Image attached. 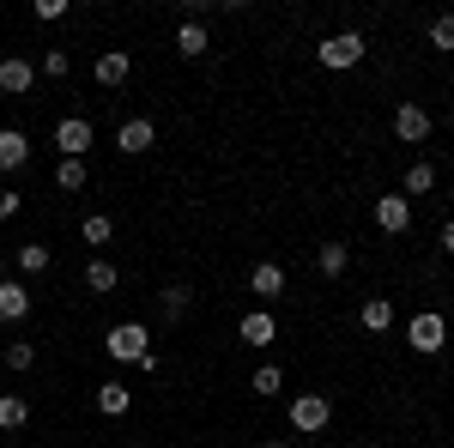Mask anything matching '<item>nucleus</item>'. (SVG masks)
Listing matches in <instances>:
<instances>
[{"instance_id": "nucleus-1", "label": "nucleus", "mask_w": 454, "mask_h": 448, "mask_svg": "<svg viewBox=\"0 0 454 448\" xmlns=\"http://www.w3.org/2000/svg\"><path fill=\"white\" fill-rule=\"evenodd\" d=\"M104 351L115 364H145L152 358V334H145V321H115L104 334Z\"/></svg>"}, {"instance_id": "nucleus-2", "label": "nucleus", "mask_w": 454, "mask_h": 448, "mask_svg": "<svg viewBox=\"0 0 454 448\" xmlns=\"http://www.w3.org/2000/svg\"><path fill=\"white\" fill-rule=\"evenodd\" d=\"M370 55V43H364V31H333V36H321V49H315V61L327 73H346V67H357Z\"/></svg>"}, {"instance_id": "nucleus-3", "label": "nucleus", "mask_w": 454, "mask_h": 448, "mask_svg": "<svg viewBox=\"0 0 454 448\" xmlns=\"http://www.w3.org/2000/svg\"><path fill=\"white\" fill-rule=\"evenodd\" d=\"M327 418H333V400L327 394H291V430L297 436H321Z\"/></svg>"}, {"instance_id": "nucleus-4", "label": "nucleus", "mask_w": 454, "mask_h": 448, "mask_svg": "<svg viewBox=\"0 0 454 448\" xmlns=\"http://www.w3.org/2000/svg\"><path fill=\"white\" fill-rule=\"evenodd\" d=\"M406 345H412V351H424V358H436V351L449 345V321H442L436 310L412 315V321H406Z\"/></svg>"}, {"instance_id": "nucleus-5", "label": "nucleus", "mask_w": 454, "mask_h": 448, "mask_svg": "<svg viewBox=\"0 0 454 448\" xmlns=\"http://www.w3.org/2000/svg\"><path fill=\"white\" fill-rule=\"evenodd\" d=\"M98 145V128L85 122V115H67V122H55V152L61 158H85Z\"/></svg>"}, {"instance_id": "nucleus-6", "label": "nucleus", "mask_w": 454, "mask_h": 448, "mask_svg": "<svg viewBox=\"0 0 454 448\" xmlns=\"http://www.w3.org/2000/svg\"><path fill=\"white\" fill-rule=\"evenodd\" d=\"M430 134H436V122H430L424 104H400L394 109V139H400V145H424Z\"/></svg>"}, {"instance_id": "nucleus-7", "label": "nucleus", "mask_w": 454, "mask_h": 448, "mask_svg": "<svg viewBox=\"0 0 454 448\" xmlns=\"http://www.w3.org/2000/svg\"><path fill=\"white\" fill-rule=\"evenodd\" d=\"M370 218L382 224L387 237H400V231H412V200H406V194H376Z\"/></svg>"}, {"instance_id": "nucleus-8", "label": "nucleus", "mask_w": 454, "mask_h": 448, "mask_svg": "<svg viewBox=\"0 0 454 448\" xmlns=\"http://www.w3.org/2000/svg\"><path fill=\"white\" fill-rule=\"evenodd\" d=\"M158 145V128L145 122V115H128L121 128H115V152H128V158H140V152H152Z\"/></svg>"}, {"instance_id": "nucleus-9", "label": "nucleus", "mask_w": 454, "mask_h": 448, "mask_svg": "<svg viewBox=\"0 0 454 448\" xmlns=\"http://www.w3.org/2000/svg\"><path fill=\"white\" fill-rule=\"evenodd\" d=\"M31 85H36V67L25 55H6V61H0V91H6V98H25Z\"/></svg>"}, {"instance_id": "nucleus-10", "label": "nucleus", "mask_w": 454, "mask_h": 448, "mask_svg": "<svg viewBox=\"0 0 454 448\" xmlns=\"http://www.w3.org/2000/svg\"><path fill=\"white\" fill-rule=\"evenodd\" d=\"M248 291H254L261 303H279V297H285V267H279V261H261V267L248 273Z\"/></svg>"}, {"instance_id": "nucleus-11", "label": "nucleus", "mask_w": 454, "mask_h": 448, "mask_svg": "<svg viewBox=\"0 0 454 448\" xmlns=\"http://www.w3.org/2000/svg\"><path fill=\"white\" fill-rule=\"evenodd\" d=\"M31 164V139L19 128H0V170H25Z\"/></svg>"}, {"instance_id": "nucleus-12", "label": "nucleus", "mask_w": 454, "mask_h": 448, "mask_svg": "<svg viewBox=\"0 0 454 448\" xmlns=\"http://www.w3.org/2000/svg\"><path fill=\"white\" fill-rule=\"evenodd\" d=\"M31 315V291L19 279H0V321H25Z\"/></svg>"}, {"instance_id": "nucleus-13", "label": "nucleus", "mask_w": 454, "mask_h": 448, "mask_svg": "<svg viewBox=\"0 0 454 448\" xmlns=\"http://www.w3.org/2000/svg\"><path fill=\"white\" fill-rule=\"evenodd\" d=\"M128 406H134V388L128 381H104L98 388V413L104 418H128Z\"/></svg>"}, {"instance_id": "nucleus-14", "label": "nucleus", "mask_w": 454, "mask_h": 448, "mask_svg": "<svg viewBox=\"0 0 454 448\" xmlns=\"http://www.w3.org/2000/svg\"><path fill=\"white\" fill-rule=\"evenodd\" d=\"M128 73H134L128 49H104L98 55V85H128Z\"/></svg>"}, {"instance_id": "nucleus-15", "label": "nucleus", "mask_w": 454, "mask_h": 448, "mask_svg": "<svg viewBox=\"0 0 454 448\" xmlns=\"http://www.w3.org/2000/svg\"><path fill=\"white\" fill-rule=\"evenodd\" d=\"M273 340H279V321H273L267 310L243 315V345H254V351H261V345H273Z\"/></svg>"}, {"instance_id": "nucleus-16", "label": "nucleus", "mask_w": 454, "mask_h": 448, "mask_svg": "<svg viewBox=\"0 0 454 448\" xmlns=\"http://www.w3.org/2000/svg\"><path fill=\"white\" fill-rule=\"evenodd\" d=\"M176 49H182L188 61H200V55L212 49V43H207V25H200V19H182V25H176Z\"/></svg>"}, {"instance_id": "nucleus-17", "label": "nucleus", "mask_w": 454, "mask_h": 448, "mask_svg": "<svg viewBox=\"0 0 454 448\" xmlns=\"http://www.w3.org/2000/svg\"><path fill=\"white\" fill-rule=\"evenodd\" d=\"M357 321H364L370 334H387V327H394V297H364Z\"/></svg>"}, {"instance_id": "nucleus-18", "label": "nucleus", "mask_w": 454, "mask_h": 448, "mask_svg": "<svg viewBox=\"0 0 454 448\" xmlns=\"http://www.w3.org/2000/svg\"><path fill=\"white\" fill-rule=\"evenodd\" d=\"M315 267H321V279H340L351 267V248L346 242H321V248H315Z\"/></svg>"}, {"instance_id": "nucleus-19", "label": "nucleus", "mask_w": 454, "mask_h": 448, "mask_svg": "<svg viewBox=\"0 0 454 448\" xmlns=\"http://www.w3.org/2000/svg\"><path fill=\"white\" fill-rule=\"evenodd\" d=\"M115 285H121V273H115L109 261H98V255H91V261H85V291H98V297H109Z\"/></svg>"}, {"instance_id": "nucleus-20", "label": "nucleus", "mask_w": 454, "mask_h": 448, "mask_svg": "<svg viewBox=\"0 0 454 448\" xmlns=\"http://www.w3.org/2000/svg\"><path fill=\"white\" fill-rule=\"evenodd\" d=\"M430 188H436V164H412V170H406V182H400V194H406V200H419V194H430Z\"/></svg>"}, {"instance_id": "nucleus-21", "label": "nucleus", "mask_w": 454, "mask_h": 448, "mask_svg": "<svg viewBox=\"0 0 454 448\" xmlns=\"http://www.w3.org/2000/svg\"><path fill=\"white\" fill-rule=\"evenodd\" d=\"M279 388H285V370H279V364H261V370L248 376V394H261V400H273Z\"/></svg>"}, {"instance_id": "nucleus-22", "label": "nucleus", "mask_w": 454, "mask_h": 448, "mask_svg": "<svg viewBox=\"0 0 454 448\" xmlns=\"http://www.w3.org/2000/svg\"><path fill=\"white\" fill-rule=\"evenodd\" d=\"M31 424V406L19 394H0V430H25Z\"/></svg>"}, {"instance_id": "nucleus-23", "label": "nucleus", "mask_w": 454, "mask_h": 448, "mask_svg": "<svg viewBox=\"0 0 454 448\" xmlns=\"http://www.w3.org/2000/svg\"><path fill=\"white\" fill-rule=\"evenodd\" d=\"M55 188H61V194H79V188H85V158H61V170H55Z\"/></svg>"}, {"instance_id": "nucleus-24", "label": "nucleus", "mask_w": 454, "mask_h": 448, "mask_svg": "<svg viewBox=\"0 0 454 448\" xmlns=\"http://www.w3.org/2000/svg\"><path fill=\"white\" fill-rule=\"evenodd\" d=\"M67 73H73V55H67V49H49V55L36 61V79H67Z\"/></svg>"}, {"instance_id": "nucleus-25", "label": "nucleus", "mask_w": 454, "mask_h": 448, "mask_svg": "<svg viewBox=\"0 0 454 448\" xmlns=\"http://www.w3.org/2000/svg\"><path fill=\"white\" fill-rule=\"evenodd\" d=\"M19 267L25 273H49V242H19Z\"/></svg>"}, {"instance_id": "nucleus-26", "label": "nucleus", "mask_w": 454, "mask_h": 448, "mask_svg": "<svg viewBox=\"0 0 454 448\" xmlns=\"http://www.w3.org/2000/svg\"><path fill=\"white\" fill-rule=\"evenodd\" d=\"M79 237H85V242H109V237H115V218H109V212H91V218L79 224Z\"/></svg>"}, {"instance_id": "nucleus-27", "label": "nucleus", "mask_w": 454, "mask_h": 448, "mask_svg": "<svg viewBox=\"0 0 454 448\" xmlns=\"http://www.w3.org/2000/svg\"><path fill=\"white\" fill-rule=\"evenodd\" d=\"M188 303H194V291H188V285H164V315H170V321H182Z\"/></svg>"}, {"instance_id": "nucleus-28", "label": "nucleus", "mask_w": 454, "mask_h": 448, "mask_svg": "<svg viewBox=\"0 0 454 448\" xmlns=\"http://www.w3.org/2000/svg\"><path fill=\"white\" fill-rule=\"evenodd\" d=\"M31 364H36V345L31 340H12V345H6V370H31Z\"/></svg>"}, {"instance_id": "nucleus-29", "label": "nucleus", "mask_w": 454, "mask_h": 448, "mask_svg": "<svg viewBox=\"0 0 454 448\" xmlns=\"http://www.w3.org/2000/svg\"><path fill=\"white\" fill-rule=\"evenodd\" d=\"M430 43H436V49H454V12L430 19Z\"/></svg>"}, {"instance_id": "nucleus-30", "label": "nucleus", "mask_w": 454, "mask_h": 448, "mask_svg": "<svg viewBox=\"0 0 454 448\" xmlns=\"http://www.w3.org/2000/svg\"><path fill=\"white\" fill-rule=\"evenodd\" d=\"M31 19H43V25H55V19H67V0H36Z\"/></svg>"}, {"instance_id": "nucleus-31", "label": "nucleus", "mask_w": 454, "mask_h": 448, "mask_svg": "<svg viewBox=\"0 0 454 448\" xmlns=\"http://www.w3.org/2000/svg\"><path fill=\"white\" fill-rule=\"evenodd\" d=\"M25 207V200H19V194H12V188H6V182H0V218H12V212Z\"/></svg>"}, {"instance_id": "nucleus-32", "label": "nucleus", "mask_w": 454, "mask_h": 448, "mask_svg": "<svg viewBox=\"0 0 454 448\" xmlns=\"http://www.w3.org/2000/svg\"><path fill=\"white\" fill-rule=\"evenodd\" d=\"M436 242H442V248H449V255H454V218H449V224H442V231H436Z\"/></svg>"}, {"instance_id": "nucleus-33", "label": "nucleus", "mask_w": 454, "mask_h": 448, "mask_svg": "<svg viewBox=\"0 0 454 448\" xmlns=\"http://www.w3.org/2000/svg\"><path fill=\"white\" fill-rule=\"evenodd\" d=\"M254 448H291V443H254Z\"/></svg>"}]
</instances>
